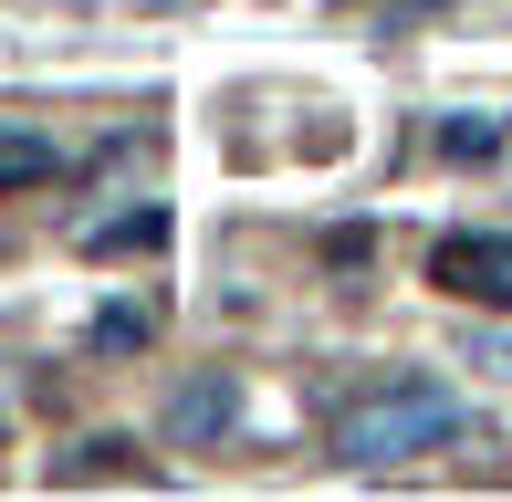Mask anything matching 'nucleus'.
<instances>
[{
  "label": "nucleus",
  "instance_id": "obj_5",
  "mask_svg": "<svg viewBox=\"0 0 512 502\" xmlns=\"http://www.w3.org/2000/svg\"><path fill=\"white\" fill-rule=\"evenodd\" d=\"M157 241H168V210H157V199H147V210H115L105 231H84L95 262H136V251H157Z\"/></svg>",
  "mask_w": 512,
  "mask_h": 502
},
{
  "label": "nucleus",
  "instance_id": "obj_7",
  "mask_svg": "<svg viewBox=\"0 0 512 502\" xmlns=\"http://www.w3.org/2000/svg\"><path fill=\"white\" fill-rule=\"evenodd\" d=\"M95 346L105 356H136V346H147V314H136V304H105L95 314Z\"/></svg>",
  "mask_w": 512,
  "mask_h": 502
},
{
  "label": "nucleus",
  "instance_id": "obj_2",
  "mask_svg": "<svg viewBox=\"0 0 512 502\" xmlns=\"http://www.w3.org/2000/svg\"><path fill=\"white\" fill-rule=\"evenodd\" d=\"M429 283L460 293V304H512V231H439Z\"/></svg>",
  "mask_w": 512,
  "mask_h": 502
},
{
  "label": "nucleus",
  "instance_id": "obj_8",
  "mask_svg": "<svg viewBox=\"0 0 512 502\" xmlns=\"http://www.w3.org/2000/svg\"><path fill=\"white\" fill-rule=\"evenodd\" d=\"M471 356H481L492 377H512V335H471Z\"/></svg>",
  "mask_w": 512,
  "mask_h": 502
},
{
  "label": "nucleus",
  "instance_id": "obj_4",
  "mask_svg": "<svg viewBox=\"0 0 512 502\" xmlns=\"http://www.w3.org/2000/svg\"><path fill=\"white\" fill-rule=\"evenodd\" d=\"M63 178V147L42 126H0V199H21V189H53Z\"/></svg>",
  "mask_w": 512,
  "mask_h": 502
},
{
  "label": "nucleus",
  "instance_id": "obj_6",
  "mask_svg": "<svg viewBox=\"0 0 512 502\" xmlns=\"http://www.w3.org/2000/svg\"><path fill=\"white\" fill-rule=\"evenodd\" d=\"M512 147V116H439V157L450 168H481V157Z\"/></svg>",
  "mask_w": 512,
  "mask_h": 502
},
{
  "label": "nucleus",
  "instance_id": "obj_3",
  "mask_svg": "<svg viewBox=\"0 0 512 502\" xmlns=\"http://www.w3.org/2000/svg\"><path fill=\"white\" fill-rule=\"evenodd\" d=\"M230 419H241V387H230L220 367H199V377H189V387L168 398V440H178V450H209V440H220Z\"/></svg>",
  "mask_w": 512,
  "mask_h": 502
},
{
  "label": "nucleus",
  "instance_id": "obj_1",
  "mask_svg": "<svg viewBox=\"0 0 512 502\" xmlns=\"http://www.w3.org/2000/svg\"><path fill=\"white\" fill-rule=\"evenodd\" d=\"M450 440H471V408H460L439 377H418V367L366 377L356 398L335 408V461H356V471H398V461L450 450Z\"/></svg>",
  "mask_w": 512,
  "mask_h": 502
}]
</instances>
